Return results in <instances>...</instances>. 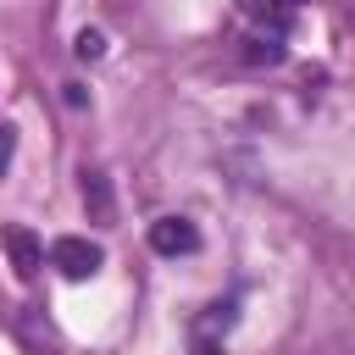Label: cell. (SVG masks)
Returning <instances> with one entry per match:
<instances>
[{"label":"cell","mask_w":355,"mask_h":355,"mask_svg":"<svg viewBox=\"0 0 355 355\" xmlns=\"http://www.w3.org/2000/svg\"><path fill=\"white\" fill-rule=\"evenodd\" d=\"M50 266L61 272V277H72V283H83V277H94L100 266H105V250L100 244H89V239H55L50 244Z\"/></svg>","instance_id":"cell-1"},{"label":"cell","mask_w":355,"mask_h":355,"mask_svg":"<svg viewBox=\"0 0 355 355\" xmlns=\"http://www.w3.org/2000/svg\"><path fill=\"white\" fill-rule=\"evenodd\" d=\"M0 250L11 255V272L28 283V277H39V266H44V244H39V233L33 227H22V222H6L0 227Z\"/></svg>","instance_id":"cell-2"},{"label":"cell","mask_w":355,"mask_h":355,"mask_svg":"<svg viewBox=\"0 0 355 355\" xmlns=\"http://www.w3.org/2000/svg\"><path fill=\"white\" fill-rule=\"evenodd\" d=\"M150 250L155 255H194L200 250V227L189 216H161V222H150Z\"/></svg>","instance_id":"cell-3"},{"label":"cell","mask_w":355,"mask_h":355,"mask_svg":"<svg viewBox=\"0 0 355 355\" xmlns=\"http://www.w3.org/2000/svg\"><path fill=\"white\" fill-rule=\"evenodd\" d=\"M83 205H89L100 222L111 216V189H105V178H100V172H83Z\"/></svg>","instance_id":"cell-4"},{"label":"cell","mask_w":355,"mask_h":355,"mask_svg":"<svg viewBox=\"0 0 355 355\" xmlns=\"http://www.w3.org/2000/svg\"><path fill=\"white\" fill-rule=\"evenodd\" d=\"M239 6L261 22H272V33H283V22H288V6H277V0H239Z\"/></svg>","instance_id":"cell-5"},{"label":"cell","mask_w":355,"mask_h":355,"mask_svg":"<svg viewBox=\"0 0 355 355\" xmlns=\"http://www.w3.org/2000/svg\"><path fill=\"white\" fill-rule=\"evenodd\" d=\"M250 61H283V39L277 33H266V39H250V50H244Z\"/></svg>","instance_id":"cell-6"},{"label":"cell","mask_w":355,"mask_h":355,"mask_svg":"<svg viewBox=\"0 0 355 355\" xmlns=\"http://www.w3.org/2000/svg\"><path fill=\"white\" fill-rule=\"evenodd\" d=\"M78 55H83V61H94V55H105V33H94V28H83V33H78Z\"/></svg>","instance_id":"cell-7"},{"label":"cell","mask_w":355,"mask_h":355,"mask_svg":"<svg viewBox=\"0 0 355 355\" xmlns=\"http://www.w3.org/2000/svg\"><path fill=\"white\" fill-rule=\"evenodd\" d=\"M11 155H17V128H11V122H0V178H6Z\"/></svg>","instance_id":"cell-8"},{"label":"cell","mask_w":355,"mask_h":355,"mask_svg":"<svg viewBox=\"0 0 355 355\" xmlns=\"http://www.w3.org/2000/svg\"><path fill=\"white\" fill-rule=\"evenodd\" d=\"M28 355H61L55 344H28Z\"/></svg>","instance_id":"cell-9"},{"label":"cell","mask_w":355,"mask_h":355,"mask_svg":"<svg viewBox=\"0 0 355 355\" xmlns=\"http://www.w3.org/2000/svg\"><path fill=\"white\" fill-rule=\"evenodd\" d=\"M277 6H288V11H294V6H300V0H277Z\"/></svg>","instance_id":"cell-10"}]
</instances>
